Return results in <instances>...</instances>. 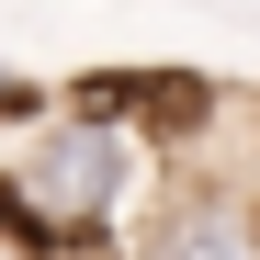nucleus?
Returning a JSON list of instances; mask_svg holds the SVG:
<instances>
[{"label": "nucleus", "mask_w": 260, "mask_h": 260, "mask_svg": "<svg viewBox=\"0 0 260 260\" xmlns=\"http://www.w3.org/2000/svg\"><path fill=\"white\" fill-rule=\"evenodd\" d=\"M124 260H260V181H170Z\"/></svg>", "instance_id": "nucleus-2"}, {"label": "nucleus", "mask_w": 260, "mask_h": 260, "mask_svg": "<svg viewBox=\"0 0 260 260\" xmlns=\"http://www.w3.org/2000/svg\"><path fill=\"white\" fill-rule=\"evenodd\" d=\"M0 124H46V102H34V79H12V68H0Z\"/></svg>", "instance_id": "nucleus-3"}, {"label": "nucleus", "mask_w": 260, "mask_h": 260, "mask_svg": "<svg viewBox=\"0 0 260 260\" xmlns=\"http://www.w3.org/2000/svg\"><path fill=\"white\" fill-rule=\"evenodd\" d=\"M0 181L23 192V215L46 226L68 260H102V249H136V226L158 215V192L181 181L136 124H113L91 102H46V124L12 147Z\"/></svg>", "instance_id": "nucleus-1"}]
</instances>
